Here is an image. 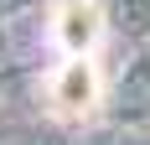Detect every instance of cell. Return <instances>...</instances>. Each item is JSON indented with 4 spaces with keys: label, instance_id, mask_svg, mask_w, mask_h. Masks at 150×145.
Returning a JSON list of instances; mask_svg holds the SVG:
<instances>
[{
    "label": "cell",
    "instance_id": "6da1fadb",
    "mask_svg": "<svg viewBox=\"0 0 150 145\" xmlns=\"http://www.w3.org/2000/svg\"><path fill=\"white\" fill-rule=\"evenodd\" d=\"M98 52H104V11L93 0H62L52 16V109L62 119H88L98 109Z\"/></svg>",
    "mask_w": 150,
    "mask_h": 145
}]
</instances>
